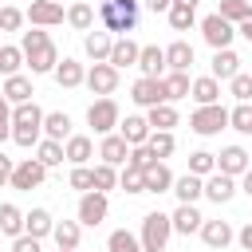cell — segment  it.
I'll return each mask as SVG.
<instances>
[{
  "label": "cell",
  "instance_id": "1",
  "mask_svg": "<svg viewBox=\"0 0 252 252\" xmlns=\"http://www.w3.org/2000/svg\"><path fill=\"white\" fill-rule=\"evenodd\" d=\"M20 51H24V63L32 67V75H51L55 63H59V47L51 43V35H47L43 28L24 32V35H20Z\"/></svg>",
  "mask_w": 252,
  "mask_h": 252
},
{
  "label": "cell",
  "instance_id": "2",
  "mask_svg": "<svg viewBox=\"0 0 252 252\" xmlns=\"http://www.w3.org/2000/svg\"><path fill=\"white\" fill-rule=\"evenodd\" d=\"M43 138V110L35 102H16L12 110V142L16 146H35Z\"/></svg>",
  "mask_w": 252,
  "mask_h": 252
},
{
  "label": "cell",
  "instance_id": "3",
  "mask_svg": "<svg viewBox=\"0 0 252 252\" xmlns=\"http://www.w3.org/2000/svg\"><path fill=\"white\" fill-rule=\"evenodd\" d=\"M138 8H142V0H102L98 20H102V28H106V32L126 35V32H134V28H138Z\"/></svg>",
  "mask_w": 252,
  "mask_h": 252
},
{
  "label": "cell",
  "instance_id": "4",
  "mask_svg": "<svg viewBox=\"0 0 252 252\" xmlns=\"http://www.w3.org/2000/svg\"><path fill=\"white\" fill-rule=\"evenodd\" d=\"M169 236H173V224H169V213H146L142 217V252H165V244H169Z\"/></svg>",
  "mask_w": 252,
  "mask_h": 252
},
{
  "label": "cell",
  "instance_id": "5",
  "mask_svg": "<svg viewBox=\"0 0 252 252\" xmlns=\"http://www.w3.org/2000/svg\"><path fill=\"white\" fill-rule=\"evenodd\" d=\"M118 118H122V110H118V102L110 98V94H102V98H94L91 106H87V126L102 138V134H114L118 130Z\"/></svg>",
  "mask_w": 252,
  "mask_h": 252
},
{
  "label": "cell",
  "instance_id": "6",
  "mask_svg": "<svg viewBox=\"0 0 252 252\" xmlns=\"http://www.w3.org/2000/svg\"><path fill=\"white\" fill-rule=\"evenodd\" d=\"M224 126H228V110H224L220 102L197 106V110L189 114V130H193V134H201V138H213V134H220Z\"/></svg>",
  "mask_w": 252,
  "mask_h": 252
},
{
  "label": "cell",
  "instance_id": "7",
  "mask_svg": "<svg viewBox=\"0 0 252 252\" xmlns=\"http://www.w3.org/2000/svg\"><path fill=\"white\" fill-rule=\"evenodd\" d=\"M43 177H47V165H43L39 158H24V161H16V165H12L8 185H12V189H20V193H32V189H39V185H43Z\"/></svg>",
  "mask_w": 252,
  "mask_h": 252
},
{
  "label": "cell",
  "instance_id": "8",
  "mask_svg": "<svg viewBox=\"0 0 252 252\" xmlns=\"http://www.w3.org/2000/svg\"><path fill=\"white\" fill-rule=\"evenodd\" d=\"M106 213H110V201H106L102 189H87V193L79 197V224L94 228V224L106 220Z\"/></svg>",
  "mask_w": 252,
  "mask_h": 252
},
{
  "label": "cell",
  "instance_id": "9",
  "mask_svg": "<svg viewBox=\"0 0 252 252\" xmlns=\"http://www.w3.org/2000/svg\"><path fill=\"white\" fill-rule=\"evenodd\" d=\"M201 35H205V43H209L213 51H220V47H228V43H232L236 24H228L220 12H213V16H205V20H201Z\"/></svg>",
  "mask_w": 252,
  "mask_h": 252
},
{
  "label": "cell",
  "instance_id": "10",
  "mask_svg": "<svg viewBox=\"0 0 252 252\" xmlns=\"http://www.w3.org/2000/svg\"><path fill=\"white\" fill-rule=\"evenodd\" d=\"M87 87H91V94H114V87H118V67H110L106 59L102 63H91L87 67V79H83Z\"/></svg>",
  "mask_w": 252,
  "mask_h": 252
},
{
  "label": "cell",
  "instance_id": "11",
  "mask_svg": "<svg viewBox=\"0 0 252 252\" xmlns=\"http://www.w3.org/2000/svg\"><path fill=\"white\" fill-rule=\"evenodd\" d=\"M236 193H240V189H236V177H228V173H220V169H213V173L205 177V189H201V197H209L213 205H228Z\"/></svg>",
  "mask_w": 252,
  "mask_h": 252
},
{
  "label": "cell",
  "instance_id": "12",
  "mask_svg": "<svg viewBox=\"0 0 252 252\" xmlns=\"http://www.w3.org/2000/svg\"><path fill=\"white\" fill-rule=\"evenodd\" d=\"M24 20H32L35 28H55V24H63V4L59 0H32Z\"/></svg>",
  "mask_w": 252,
  "mask_h": 252
},
{
  "label": "cell",
  "instance_id": "13",
  "mask_svg": "<svg viewBox=\"0 0 252 252\" xmlns=\"http://www.w3.org/2000/svg\"><path fill=\"white\" fill-rule=\"evenodd\" d=\"M98 158L106 161V165H126V158H130V142L122 138V134H102V142H98Z\"/></svg>",
  "mask_w": 252,
  "mask_h": 252
},
{
  "label": "cell",
  "instance_id": "14",
  "mask_svg": "<svg viewBox=\"0 0 252 252\" xmlns=\"http://www.w3.org/2000/svg\"><path fill=\"white\" fill-rule=\"evenodd\" d=\"M248 165H252V158H248V150H244V146H224V150L217 154V169H220V173H228V177H240Z\"/></svg>",
  "mask_w": 252,
  "mask_h": 252
},
{
  "label": "cell",
  "instance_id": "15",
  "mask_svg": "<svg viewBox=\"0 0 252 252\" xmlns=\"http://www.w3.org/2000/svg\"><path fill=\"white\" fill-rule=\"evenodd\" d=\"M134 67H142V75H150V79H161L165 75V47H158V43L138 47V63Z\"/></svg>",
  "mask_w": 252,
  "mask_h": 252
},
{
  "label": "cell",
  "instance_id": "16",
  "mask_svg": "<svg viewBox=\"0 0 252 252\" xmlns=\"http://www.w3.org/2000/svg\"><path fill=\"white\" fill-rule=\"evenodd\" d=\"M240 71V55L232 51V47H220V51H213V63H209V75L217 79V83H228L232 75Z\"/></svg>",
  "mask_w": 252,
  "mask_h": 252
},
{
  "label": "cell",
  "instance_id": "17",
  "mask_svg": "<svg viewBox=\"0 0 252 252\" xmlns=\"http://www.w3.org/2000/svg\"><path fill=\"white\" fill-rule=\"evenodd\" d=\"M55 83L63 87V91H75V87H83V79H87V67L79 63V59H71V55H63V63H55Z\"/></svg>",
  "mask_w": 252,
  "mask_h": 252
},
{
  "label": "cell",
  "instance_id": "18",
  "mask_svg": "<svg viewBox=\"0 0 252 252\" xmlns=\"http://www.w3.org/2000/svg\"><path fill=\"white\" fill-rule=\"evenodd\" d=\"M142 185H146V193H169V189H173L169 165H165V161H150V165L142 169Z\"/></svg>",
  "mask_w": 252,
  "mask_h": 252
},
{
  "label": "cell",
  "instance_id": "19",
  "mask_svg": "<svg viewBox=\"0 0 252 252\" xmlns=\"http://www.w3.org/2000/svg\"><path fill=\"white\" fill-rule=\"evenodd\" d=\"M201 240L209 244V248H228L232 240H236V232H232V224L228 220H201Z\"/></svg>",
  "mask_w": 252,
  "mask_h": 252
},
{
  "label": "cell",
  "instance_id": "20",
  "mask_svg": "<svg viewBox=\"0 0 252 252\" xmlns=\"http://www.w3.org/2000/svg\"><path fill=\"white\" fill-rule=\"evenodd\" d=\"M130 98L138 102V106H158V102H165V94H161V79H150V75H142L138 83H134V91H130Z\"/></svg>",
  "mask_w": 252,
  "mask_h": 252
},
{
  "label": "cell",
  "instance_id": "21",
  "mask_svg": "<svg viewBox=\"0 0 252 252\" xmlns=\"http://www.w3.org/2000/svg\"><path fill=\"white\" fill-rule=\"evenodd\" d=\"M106 63H110V67H118V71H122V67H134V63H138V43H134L130 35H118V39L110 43Z\"/></svg>",
  "mask_w": 252,
  "mask_h": 252
},
{
  "label": "cell",
  "instance_id": "22",
  "mask_svg": "<svg viewBox=\"0 0 252 252\" xmlns=\"http://www.w3.org/2000/svg\"><path fill=\"white\" fill-rule=\"evenodd\" d=\"M63 158H67L71 165H87V161L94 158V142H91L87 134H71V138L63 142Z\"/></svg>",
  "mask_w": 252,
  "mask_h": 252
},
{
  "label": "cell",
  "instance_id": "23",
  "mask_svg": "<svg viewBox=\"0 0 252 252\" xmlns=\"http://www.w3.org/2000/svg\"><path fill=\"white\" fill-rule=\"evenodd\" d=\"M201 213H197V205H177L173 213H169V224H173V232H181V236H189V232H197L201 228Z\"/></svg>",
  "mask_w": 252,
  "mask_h": 252
},
{
  "label": "cell",
  "instance_id": "24",
  "mask_svg": "<svg viewBox=\"0 0 252 252\" xmlns=\"http://www.w3.org/2000/svg\"><path fill=\"white\" fill-rule=\"evenodd\" d=\"M165 67L169 71H189L193 67V43L189 39H173L165 47Z\"/></svg>",
  "mask_w": 252,
  "mask_h": 252
},
{
  "label": "cell",
  "instance_id": "25",
  "mask_svg": "<svg viewBox=\"0 0 252 252\" xmlns=\"http://www.w3.org/2000/svg\"><path fill=\"white\" fill-rule=\"evenodd\" d=\"M189 71H169V75H161V94H165V102H177V98H189Z\"/></svg>",
  "mask_w": 252,
  "mask_h": 252
},
{
  "label": "cell",
  "instance_id": "26",
  "mask_svg": "<svg viewBox=\"0 0 252 252\" xmlns=\"http://www.w3.org/2000/svg\"><path fill=\"white\" fill-rule=\"evenodd\" d=\"M189 94H193V102H197V106L220 102V83H217L213 75H201V79H193V83H189Z\"/></svg>",
  "mask_w": 252,
  "mask_h": 252
},
{
  "label": "cell",
  "instance_id": "27",
  "mask_svg": "<svg viewBox=\"0 0 252 252\" xmlns=\"http://www.w3.org/2000/svg\"><path fill=\"white\" fill-rule=\"evenodd\" d=\"M118 134H122L130 146H142V142L150 138V122H146L142 114H126V118H118Z\"/></svg>",
  "mask_w": 252,
  "mask_h": 252
},
{
  "label": "cell",
  "instance_id": "28",
  "mask_svg": "<svg viewBox=\"0 0 252 252\" xmlns=\"http://www.w3.org/2000/svg\"><path fill=\"white\" fill-rule=\"evenodd\" d=\"M0 94L8 98V102H32V79L28 75H8L4 79V87H0Z\"/></svg>",
  "mask_w": 252,
  "mask_h": 252
},
{
  "label": "cell",
  "instance_id": "29",
  "mask_svg": "<svg viewBox=\"0 0 252 252\" xmlns=\"http://www.w3.org/2000/svg\"><path fill=\"white\" fill-rule=\"evenodd\" d=\"M201 189H205V177L185 173V177H173V189H169V193H177V201H181V205H193V201L201 197Z\"/></svg>",
  "mask_w": 252,
  "mask_h": 252
},
{
  "label": "cell",
  "instance_id": "30",
  "mask_svg": "<svg viewBox=\"0 0 252 252\" xmlns=\"http://www.w3.org/2000/svg\"><path fill=\"white\" fill-rule=\"evenodd\" d=\"M146 122H150V130H173L181 118H177L173 102H158V106H150V110H146Z\"/></svg>",
  "mask_w": 252,
  "mask_h": 252
},
{
  "label": "cell",
  "instance_id": "31",
  "mask_svg": "<svg viewBox=\"0 0 252 252\" xmlns=\"http://www.w3.org/2000/svg\"><path fill=\"white\" fill-rule=\"evenodd\" d=\"M43 138H51V142H67V138H71V118H67L63 110L43 114Z\"/></svg>",
  "mask_w": 252,
  "mask_h": 252
},
{
  "label": "cell",
  "instance_id": "32",
  "mask_svg": "<svg viewBox=\"0 0 252 252\" xmlns=\"http://www.w3.org/2000/svg\"><path fill=\"white\" fill-rule=\"evenodd\" d=\"M51 213L47 209H32V213H24V232L28 236H35V240H43V236H51Z\"/></svg>",
  "mask_w": 252,
  "mask_h": 252
},
{
  "label": "cell",
  "instance_id": "33",
  "mask_svg": "<svg viewBox=\"0 0 252 252\" xmlns=\"http://www.w3.org/2000/svg\"><path fill=\"white\" fill-rule=\"evenodd\" d=\"M51 236H55L59 248H79L83 224H79V220H55V224H51Z\"/></svg>",
  "mask_w": 252,
  "mask_h": 252
},
{
  "label": "cell",
  "instance_id": "34",
  "mask_svg": "<svg viewBox=\"0 0 252 252\" xmlns=\"http://www.w3.org/2000/svg\"><path fill=\"white\" fill-rule=\"evenodd\" d=\"M110 43H114V39H110L106 28H102V32H87V39H83V47H87V55H91L94 63H102V59L110 55Z\"/></svg>",
  "mask_w": 252,
  "mask_h": 252
},
{
  "label": "cell",
  "instance_id": "35",
  "mask_svg": "<svg viewBox=\"0 0 252 252\" xmlns=\"http://www.w3.org/2000/svg\"><path fill=\"white\" fill-rule=\"evenodd\" d=\"M146 146L154 150V158H158V161H165V158L177 150V138H173V130H150Z\"/></svg>",
  "mask_w": 252,
  "mask_h": 252
},
{
  "label": "cell",
  "instance_id": "36",
  "mask_svg": "<svg viewBox=\"0 0 252 252\" xmlns=\"http://www.w3.org/2000/svg\"><path fill=\"white\" fill-rule=\"evenodd\" d=\"M67 24L79 28V32H91V24H94V8H91L87 0H75V4L67 8Z\"/></svg>",
  "mask_w": 252,
  "mask_h": 252
},
{
  "label": "cell",
  "instance_id": "37",
  "mask_svg": "<svg viewBox=\"0 0 252 252\" xmlns=\"http://www.w3.org/2000/svg\"><path fill=\"white\" fill-rule=\"evenodd\" d=\"M0 232L12 236V240L24 232V213H20L16 205H0Z\"/></svg>",
  "mask_w": 252,
  "mask_h": 252
},
{
  "label": "cell",
  "instance_id": "38",
  "mask_svg": "<svg viewBox=\"0 0 252 252\" xmlns=\"http://www.w3.org/2000/svg\"><path fill=\"white\" fill-rule=\"evenodd\" d=\"M106 252H142V240L134 232H126V228H114L106 236Z\"/></svg>",
  "mask_w": 252,
  "mask_h": 252
},
{
  "label": "cell",
  "instance_id": "39",
  "mask_svg": "<svg viewBox=\"0 0 252 252\" xmlns=\"http://www.w3.org/2000/svg\"><path fill=\"white\" fill-rule=\"evenodd\" d=\"M169 28L173 32H189L193 28V20H197V8H189V4H169Z\"/></svg>",
  "mask_w": 252,
  "mask_h": 252
},
{
  "label": "cell",
  "instance_id": "40",
  "mask_svg": "<svg viewBox=\"0 0 252 252\" xmlns=\"http://www.w3.org/2000/svg\"><path fill=\"white\" fill-rule=\"evenodd\" d=\"M228 24H244V20H252V4L248 0H220V8H217Z\"/></svg>",
  "mask_w": 252,
  "mask_h": 252
},
{
  "label": "cell",
  "instance_id": "41",
  "mask_svg": "<svg viewBox=\"0 0 252 252\" xmlns=\"http://www.w3.org/2000/svg\"><path fill=\"white\" fill-rule=\"evenodd\" d=\"M35 154H39V161L51 169V165H63V142H51V138H39L35 142Z\"/></svg>",
  "mask_w": 252,
  "mask_h": 252
},
{
  "label": "cell",
  "instance_id": "42",
  "mask_svg": "<svg viewBox=\"0 0 252 252\" xmlns=\"http://www.w3.org/2000/svg\"><path fill=\"white\" fill-rule=\"evenodd\" d=\"M20 67H24V51L12 47V43H4V47H0V75H4V79H8V75H20Z\"/></svg>",
  "mask_w": 252,
  "mask_h": 252
},
{
  "label": "cell",
  "instance_id": "43",
  "mask_svg": "<svg viewBox=\"0 0 252 252\" xmlns=\"http://www.w3.org/2000/svg\"><path fill=\"white\" fill-rule=\"evenodd\" d=\"M228 126L240 130V134H252V102H236L228 110Z\"/></svg>",
  "mask_w": 252,
  "mask_h": 252
},
{
  "label": "cell",
  "instance_id": "44",
  "mask_svg": "<svg viewBox=\"0 0 252 252\" xmlns=\"http://www.w3.org/2000/svg\"><path fill=\"white\" fill-rule=\"evenodd\" d=\"M217 169V154H209V150H197V154H189V173H197V177H209Z\"/></svg>",
  "mask_w": 252,
  "mask_h": 252
},
{
  "label": "cell",
  "instance_id": "45",
  "mask_svg": "<svg viewBox=\"0 0 252 252\" xmlns=\"http://www.w3.org/2000/svg\"><path fill=\"white\" fill-rule=\"evenodd\" d=\"M118 189H126V193H146V185H142V169H138V165H122V173H118Z\"/></svg>",
  "mask_w": 252,
  "mask_h": 252
},
{
  "label": "cell",
  "instance_id": "46",
  "mask_svg": "<svg viewBox=\"0 0 252 252\" xmlns=\"http://www.w3.org/2000/svg\"><path fill=\"white\" fill-rule=\"evenodd\" d=\"M228 91H232V98H236V102H252V75L236 71V75L228 79Z\"/></svg>",
  "mask_w": 252,
  "mask_h": 252
},
{
  "label": "cell",
  "instance_id": "47",
  "mask_svg": "<svg viewBox=\"0 0 252 252\" xmlns=\"http://www.w3.org/2000/svg\"><path fill=\"white\" fill-rule=\"evenodd\" d=\"M71 189H79V193H87V189H94V169L91 165H71Z\"/></svg>",
  "mask_w": 252,
  "mask_h": 252
},
{
  "label": "cell",
  "instance_id": "48",
  "mask_svg": "<svg viewBox=\"0 0 252 252\" xmlns=\"http://www.w3.org/2000/svg\"><path fill=\"white\" fill-rule=\"evenodd\" d=\"M114 185H118V169L106 165V161H98V165H94V189L106 193V189H114Z\"/></svg>",
  "mask_w": 252,
  "mask_h": 252
},
{
  "label": "cell",
  "instance_id": "49",
  "mask_svg": "<svg viewBox=\"0 0 252 252\" xmlns=\"http://www.w3.org/2000/svg\"><path fill=\"white\" fill-rule=\"evenodd\" d=\"M20 28H24V12L12 8V4H4L0 8V32H20Z\"/></svg>",
  "mask_w": 252,
  "mask_h": 252
},
{
  "label": "cell",
  "instance_id": "50",
  "mask_svg": "<svg viewBox=\"0 0 252 252\" xmlns=\"http://www.w3.org/2000/svg\"><path fill=\"white\" fill-rule=\"evenodd\" d=\"M150 161H158V158H154V150H150L146 142H142V146H130V158H126V165H138V169H146Z\"/></svg>",
  "mask_w": 252,
  "mask_h": 252
},
{
  "label": "cell",
  "instance_id": "51",
  "mask_svg": "<svg viewBox=\"0 0 252 252\" xmlns=\"http://www.w3.org/2000/svg\"><path fill=\"white\" fill-rule=\"evenodd\" d=\"M12 252H39V240L28 236V232H20V236L12 240Z\"/></svg>",
  "mask_w": 252,
  "mask_h": 252
},
{
  "label": "cell",
  "instance_id": "52",
  "mask_svg": "<svg viewBox=\"0 0 252 252\" xmlns=\"http://www.w3.org/2000/svg\"><path fill=\"white\" fill-rule=\"evenodd\" d=\"M236 240H240V248H244V252H252V220H248V224L236 232Z\"/></svg>",
  "mask_w": 252,
  "mask_h": 252
},
{
  "label": "cell",
  "instance_id": "53",
  "mask_svg": "<svg viewBox=\"0 0 252 252\" xmlns=\"http://www.w3.org/2000/svg\"><path fill=\"white\" fill-rule=\"evenodd\" d=\"M236 189H240L244 197H252V165H248V169L240 173V185H236Z\"/></svg>",
  "mask_w": 252,
  "mask_h": 252
},
{
  "label": "cell",
  "instance_id": "54",
  "mask_svg": "<svg viewBox=\"0 0 252 252\" xmlns=\"http://www.w3.org/2000/svg\"><path fill=\"white\" fill-rule=\"evenodd\" d=\"M8 177H12V158L0 154V185H8Z\"/></svg>",
  "mask_w": 252,
  "mask_h": 252
},
{
  "label": "cell",
  "instance_id": "55",
  "mask_svg": "<svg viewBox=\"0 0 252 252\" xmlns=\"http://www.w3.org/2000/svg\"><path fill=\"white\" fill-rule=\"evenodd\" d=\"M142 4H146L150 12H169V4H173V0H142Z\"/></svg>",
  "mask_w": 252,
  "mask_h": 252
},
{
  "label": "cell",
  "instance_id": "56",
  "mask_svg": "<svg viewBox=\"0 0 252 252\" xmlns=\"http://www.w3.org/2000/svg\"><path fill=\"white\" fill-rule=\"evenodd\" d=\"M236 35H244V39L252 43V20H244V24H236Z\"/></svg>",
  "mask_w": 252,
  "mask_h": 252
},
{
  "label": "cell",
  "instance_id": "57",
  "mask_svg": "<svg viewBox=\"0 0 252 252\" xmlns=\"http://www.w3.org/2000/svg\"><path fill=\"white\" fill-rule=\"evenodd\" d=\"M173 4H189V8H197V0H173Z\"/></svg>",
  "mask_w": 252,
  "mask_h": 252
},
{
  "label": "cell",
  "instance_id": "58",
  "mask_svg": "<svg viewBox=\"0 0 252 252\" xmlns=\"http://www.w3.org/2000/svg\"><path fill=\"white\" fill-rule=\"evenodd\" d=\"M0 106H8V98H4V94H0Z\"/></svg>",
  "mask_w": 252,
  "mask_h": 252
},
{
  "label": "cell",
  "instance_id": "59",
  "mask_svg": "<svg viewBox=\"0 0 252 252\" xmlns=\"http://www.w3.org/2000/svg\"><path fill=\"white\" fill-rule=\"evenodd\" d=\"M59 252H79V248H59Z\"/></svg>",
  "mask_w": 252,
  "mask_h": 252
},
{
  "label": "cell",
  "instance_id": "60",
  "mask_svg": "<svg viewBox=\"0 0 252 252\" xmlns=\"http://www.w3.org/2000/svg\"><path fill=\"white\" fill-rule=\"evenodd\" d=\"M248 4H252V0H248Z\"/></svg>",
  "mask_w": 252,
  "mask_h": 252
}]
</instances>
